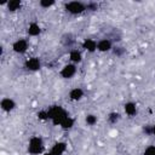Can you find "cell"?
I'll use <instances>...</instances> for the list:
<instances>
[{
	"label": "cell",
	"instance_id": "obj_1",
	"mask_svg": "<svg viewBox=\"0 0 155 155\" xmlns=\"http://www.w3.org/2000/svg\"><path fill=\"white\" fill-rule=\"evenodd\" d=\"M48 110V117L53 125H61V122L68 116V113L61 105H52Z\"/></svg>",
	"mask_w": 155,
	"mask_h": 155
},
{
	"label": "cell",
	"instance_id": "obj_2",
	"mask_svg": "<svg viewBox=\"0 0 155 155\" xmlns=\"http://www.w3.org/2000/svg\"><path fill=\"white\" fill-rule=\"evenodd\" d=\"M44 150V140L40 136H33L28 142V153L30 155H39Z\"/></svg>",
	"mask_w": 155,
	"mask_h": 155
},
{
	"label": "cell",
	"instance_id": "obj_3",
	"mask_svg": "<svg viewBox=\"0 0 155 155\" xmlns=\"http://www.w3.org/2000/svg\"><path fill=\"white\" fill-rule=\"evenodd\" d=\"M86 8H87V6L81 1H69L65 4V11L71 13V15L82 13Z\"/></svg>",
	"mask_w": 155,
	"mask_h": 155
},
{
	"label": "cell",
	"instance_id": "obj_4",
	"mask_svg": "<svg viewBox=\"0 0 155 155\" xmlns=\"http://www.w3.org/2000/svg\"><path fill=\"white\" fill-rule=\"evenodd\" d=\"M75 74H76V65L73 63H68V64L63 65V68L59 71V75L63 79H71Z\"/></svg>",
	"mask_w": 155,
	"mask_h": 155
},
{
	"label": "cell",
	"instance_id": "obj_5",
	"mask_svg": "<svg viewBox=\"0 0 155 155\" xmlns=\"http://www.w3.org/2000/svg\"><path fill=\"white\" fill-rule=\"evenodd\" d=\"M28 50V41L25 39H18L12 44V51L16 53H24Z\"/></svg>",
	"mask_w": 155,
	"mask_h": 155
},
{
	"label": "cell",
	"instance_id": "obj_6",
	"mask_svg": "<svg viewBox=\"0 0 155 155\" xmlns=\"http://www.w3.org/2000/svg\"><path fill=\"white\" fill-rule=\"evenodd\" d=\"M24 67L29 71H38L41 68V62H40V59L38 57H30V58H28L25 61Z\"/></svg>",
	"mask_w": 155,
	"mask_h": 155
},
{
	"label": "cell",
	"instance_id": "obj_7",
	"mask_svg": "<svg viewBox=\"0 0 155 155\" xmlns=\"http://www.w3.org/2000/svg\"><path fill=\"white\" fill-rule=\"evenodd\" d=\"M0 107H1V109H2L5 113H10V111H12V110L16 108V102H15L12 98L5 97V98L1 99Z\"/></svg>",
	"mask_w": 155,
	"mask_h": 155
},
{
	"label": "cell",
	"instance_id": "obj_8",
	"mask_svg": "<svg viewBox=\"0 0 155 155\" xmlns=\"http://www.w3.org/2000/svg\"><path fill=\"white\" fill-rule=\"evenodd\" d=\"M84 90L80 88V87H74L69 91V98L74 102H78V101H81L82 97H84Z\"/></svg>",
	"mask_w": 155,
	"mask_h": 155
},
{
	"label": "cell",
	"instance_id": "obj_9",
	"mask_svg": "<svg viewBox=\"0 0 155 155\" xmlns=\"http://www.w3.org/2000/svg\"><path fill=\"white\" fill-rule=\"evenodd\" d=\"M67 150V143L65 142H56L52 148H51V151L54 154V155H63Z\"/></svg>",
	"mask_w": 155,
	"mask_h": 155
},
{
	"label": "cell",
	"instance_id": "obj_10",
	"mask_svg": "<svg viewBox=\"0 0 155 155\" xmlns=\"http://www.w3.org/2000/svg\"><path fill=\"white\" fill-rule=\"evenodd\" d=\"M27 33L29 36H38L41 33V27L39 25V23L31 22V23H29V25L27 28Z\"/></svg>",
	"mask_w": 155,
	"mask_h": 155
},
{
	"label": "cell",
	"instance_id": "obj_11",
	"mask_svg": "<svg viewBox=\"0 0 155 155\" xmlns=\"http://www.w3.org/2000/svg\"><path fill=\"white\" fill-rule=\"evenodd\" d=\"M82 48H85L90 53H93L94 51H97V41L93 39H85L82 42Z\"/></svg>",
	"mask_w": 155,
	"mask_h": 155
},
{
	"label": "cell",
	"instance_id": "obj_12",
	"mask_svg": "<svg viewBox=\"0 0 155 155\" xmlns=\"http://www.w3.org/2000/svg\"><path fill=\"white\" fill-rule=\"evenodd\" d=\"M97 50L99 52H108L111 50V41L109 39H102L97 42Z\"/></svg>",
	"mask_w": 155,
	"mask_h": 155
},
{
	"label": "cell",
	"instance_id": "obj_13",
	"mask_svg": "<svg viewBox=\"0 0 155 155\" xmlns=\"http://www.w3.org/2000/svg\"><path fill=\"white\" fill-rule=\"evenodd\" d=\"M124 110L128 116H133L137 113V105L133 102H126L124 105Z\"/></svg>",
	"mask_w": 155,
	"mask_h": 155
},
{
	"label": "cell",
	"instance_id": "obj_14",
	"mask_svg": "<svg viewBox=\"0 0 155 155\" xmlns=\"http://www.w3.org/2000/svg\"><path fill=\"white\" fill-rule=\"evenodd\" d=\"M69 59H70V62H71L73 64L80 63V62L82 61V54H81V52L78 51V50H71V51L69 52Z\"/></svg>",
	"mask_w": 155,
	"mask_h": 155
},
{
	"label": "cell",
	"instance_id": "obj_15",
	"mask_svg": "<svg viewBox=\"0 0 155 155\" xmlns=\"http://www.w3.org/2000/svg\"><path fill=\"white\" fill-rule=\"evenodd\" d=\"M6 6L10 12H16L22 7V1L21 0H11V1L6 2Z\"/></svg>",
	"mask_w": 155,
	"mask_h": 155
},
{
	"label": "cell",
	"instance_id": "obj_16",
	"mask_svg": "<svg viewBox=\"0 0 155 155\" xmlns=\"http://www.w3.org/2000/svg\"><path fill=\"white\" fill-rule=\"evenodd\" d=\"M74 119L73 117H70L69 115L61 122V125H59V127L62 128V130H64V131H68V130H71L73 128V126H74Z\"/></svg>",
	"mask_w": 155,
	"mask_h": 155
},
{
	"label": "cell",
	"instance_id": "obj_17",
	"mask_svg": "<svg viewBox=\"0 0 155 155\" xmlns=\"http://www.w3.org/2000/svg\"><path fill=\"white\" fill-rule=\"evenodd\" d=\"M85 121H86V124H87L88 126H94V125L97 124L98 119H97V116H96L94 114H87L86 117H85Z\"/></svg>",
	"mask_w": 155,
	"mask_h": 155
},
{
	"label": "cell",
	"instance_id": "obj_18",
	"mask_svg": "<svg viewBox=\"0 0 155 155\" xmlns=\"http://www.w3.org/2000/svg\"><path fill=\"white\" fill-rule=\"evenodd\" d=\"M120 119H121V115H120L117 111H113V113H110V114L108 115V121H109L110 124H116Z\"/></svg>",
	"mask_w": 155,
	"mask_h": 155
},
{
	"label": "cell",
	"instance_id": "obj_19",
	"mask_svg": "<svg viewBox=\"0 0 155 155\" xmlns=\"http://www.w3.org/2000/svg\"><path fill=\"white\" fill-rule=\"evenodd\" d=\"M54 4H56L54 0H41V1H39L40 7H42V8H50V7H52Z\"/></svg>",
	"mask_w": 155,
	"mask_h": 155
},
{
	"label": "cell",
	"instance_id": "obj_20",
	"mask_svg": "<svg viewBox=\"0 0 155 155\" xmlns=\"http://www.w3.org/2000/svg\"><path fill=\"white\" fill-rule=\"evenodd\" d=\"M38 119H39V120H42V121L48 120V119H50V117H48V110H40V111L38 113Z\"/></svg>",
	"mask_w": 155,
	"mask_h": 155
},
{
	"label": "cell",
	"instance_id": "obj_21",
	"mask_svg": "<svg viewBox=\"0 0 155 155\" xmlns=\"http://www.w3.org/2000/svg\"><path fill=\"white\" fill-rule=\"evenodd\" d=\"M143 155H155V145H149L144 149Z\"/></svg>",
	"mask_w": 155,
	"mask_h": 155
},
{
	"label": "cell",
	"instance_id": "obj_22",
	"mask_svg": "<svg viewBox=\"0 0 155 155\" xmlns=\"http://www.w3.org/2000/svg\"><path fill=\"white\" fill-rule=\"evenodd\" d=\"M151 134H153V136L155 137V124H154V125L151 126Z\"/></svg>",
	"mask_w": 155,
	"mask_h": 155
},
{
	"label": "cell",
	"instance_id": "obj_23",
	"mask_svg": "<svg viewBox=\"0 0 155 155\" xmlns=\"http://www.w3.org/2000/svg\"><path fill=\"white\" fill-rule=\"evenodd\" d=\"M42 155H54V154H53V153H52V151L50 150V151H46V153H44Z\"/></svg>",
	"mask_w": 155,
	"mask_h": 155
}]
</instances>
